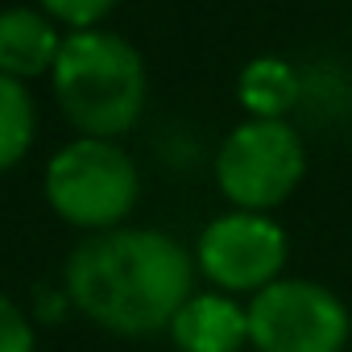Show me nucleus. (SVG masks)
Masks as SVG:
<instances>
[{"label":"nucleus","instance_id":"9","mask_svg":"<svg viewBox=\"0 0 352 352\" xmlns=\"http://www.w3.org/2000/svg\"><path fill=\"white\" fill-rule=\"evenodd\" d=\"M236 100L253 120H286L302 104V75L286 58H253L236 79Z\"/></svg>","mask_w":352,"mask_h":352},{"label":"nucleus","instance_id":"11","mask_svg":"<svg viewBox=\"0 0 352 352\" xmlns=\"http://www.w3.org/2000/svg\"><path fill=\"white\" fill-rule=\"evenodd\" d=\"M42 13L71 25V30H96V21H104L112 13L116 0H38Z\"/></svg>","mask_w":352,"mask_h":352},{"label":"nucleus","instance_id":"3","mask_svg":"<svg viewBox=\"0 0 352 352\" xmlns=\"http://www.w3.org/2000/svg\"><path fill=\"white\" fill-rule=\"evenodd\" d=\"M141 195L137 162L116 145L100 137H79L67 149H58L46 166V199L50 208L87 232L120 228V220L133 212Z\"/></svg>","mask_w":352,"mask_h":352},{"label":"nucleus","instance_id":"1","mask_svg":"<svg viewBox=\"0 0 352 352\" xmlns=\"http://www.w3.org/2000/svg\"><path fill=\"white\" fill-rule=\"evenodd\" d=\"M67 302L116 336H153L174 323L195 286V257L157 228L91 232L63 270Z\"/></svg>","mask_w":352,"mask_h":352},{"label":"nucleus","instance_id":"8","mask_svg":"<svg viewBox=\"0 0 352 352\" xmlns=\"http://www.w3.org/2000/svg\"><path fill=\"white\" fill-rule=\"evenodd\" d=\"M63 38L42 9H5L0 13V75L38 79L54 71Z\"/></svg>","mask_w":352,"mask_h":352},{"label":"nucleus","instance_id":"5","mask_svg":"<svg viewBox=\"0 0 352 352\" xmlns=\"http://www.w3.org/2000/svg\"><path fill=\"white\" fill-rule=\"evenodd\" d=\"M245 311L257 352H344L352 336L344 298L311 278H278Z\"/></svg>","mask_w":352,"mask_h":352},{"label":"nucleus","instance_id":"2","mask_svg":"<svg viewBox=\"0 0 352 352\" xmlns=\"http://www.w3.org/2000/svg\"><path fill=\"white\" fill-rule=\"evenodd\" d=\"M54 100L83 137L112 141L145 108V63L120 34L75 30L54 63Z\"/></svg>","mask_w":352,"mask_h":352},{"label":"nucleus","instance_id":"7","mask_svg":"<svg viewBox=\"0 0 352 352\" xmlns=\"http://www.w3.org/2000/svg\"><path fill=\"white\" fill-rule=\"evenodd\" d=\"M170 340L179 352H236L249 344V311L224 290L191 294L170 323Z\"/></svg>","mask_w":352,"mask_h":352},{"label":"nucleus","instance_id":"12","mask_svg":"<svg viewBox=\"0 0 352 352\" xmlns=\"http://www.w3.org/2000/svg\"><path fill=\"white\" fill-rule=\"evenodd\" d=\"M0 352H34V327L5 294H0Z\"/></svg>","mask_w":352,"mask_h":352},{"label":"nucleus","instance_id":"4","mask_svg":"<svg viewBox=\"0 0 352 352\" xmlns=\"http://www.w3.org/2000/svg\"><path fill=\"white\" fill-rule=\"evenodd\" d=\"M307 174L302 133L290 120H241L220 153H216V183L220 195L236 212H274L286 204Z\"/></svg>","mask_w":352,"mask_h":352},{"label":"nucleus","instance_id":"10","mask_svg":"<svg viewBox=\"0 0 352 352\" xmlns=\"http://www.w3.org/2000/svg\"><path fill=\"white\" fill-rule=\"evenodd\" d=\"M34 129H38V108L30 87L21 79L0 75V174L13 170L30 153Z\"/></svg>","mask_w":352,"mask_h":352},{"label":"nucleus","instance_id":"6","mask_svg":"<svg viewBox=\"0 0 352 352\" xmlns=\"http://www.w3.org/2000/svg\"><path fill=\"white\" fill-rule=\"evenodd\" d=\"M290 257L286 228L265 212H228L216 216L195 245V265L224 294H257L282 278Z\"/></svg>","mask_w":352,"mask_h":352}]
</instances>
